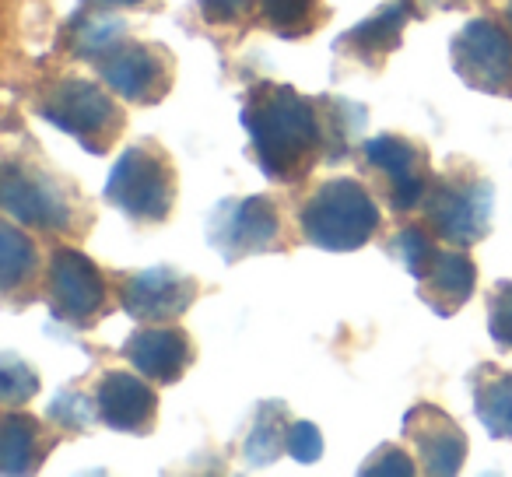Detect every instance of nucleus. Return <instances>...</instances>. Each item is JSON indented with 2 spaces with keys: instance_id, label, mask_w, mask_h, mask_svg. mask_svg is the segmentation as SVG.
<instances>
[{
  "instance_id": "nucleus-9",
  "label": "nucleus",
  "mask_w": 512,
  "mask_h": 477,
  "mask_svg": "<svg viewBox=\"0 0 512 477\" xmlns=\"http://www.w3.org/2000/svg\"><path fill=\"white\" fill-rule=\"evenodd\" d=\"M207 243L225 264L292 250V243L285 239V218H281L278 200L267 193L221 200L207 218Z\"/></svg>"
},
{
  "instance_id": "nucleus-15",
  "label": "nucleus",
  "mask_w": 512,
  "mask_h": 477,
  "mask_svg": "<svg viewBox=\"0 0 512 477\" xmlns=\"http://www.w3.org/2000/svg\"><path fill=\"white\" fill-rule=\"evenodd\" d=\"M404 439L414 446L421 470L432 477L460 474L463 460L470 453V442L463 435V428L439 404H428V400L414 404L404 414Z\"/></svg>"
},
{
  "instance_id": "nucleus-20",
  "label": "nucleus",
  "mask_w": 512,
  "mask_h": 477,
  "mask_svg": "<svg viewBox=\"0 0 512 477\" xmlns=\"http://www.w3.org/2000/svg\"><path fill=\"white\" fill-rule=\"evenodd\" d=\"M474 414L491 439H512V372L495 362H481L470 372Z\"/></svg>"
},
{
  "instance_id": "nucleus-11",
  "label": "nucleus",
  "mask_w": 512,
  "mask_h": 477,
  "mask_svg": "<svg viewBox=\"0 0 512 477\" xmlns=\"http://www.w3.org/2000/svg\"><path fill=\"white\" fill-rule=\"evenodd\" d=\"M449 64L474 92L512 99V29L495 18H470L449 43Z\"/></svg>"
},
{
  "instance_id": "nucleus-25",
  "label": "nucleus",
  "mask_w": 512,
  "mask_h": 477,
  "mask_svg": "<svg viewBox=\"0 0 512 477\" xmlns=\"http://www.w3.org/2000/svg\"><path fill=\"white\" fill-rule=\"evenodd\" d=\"M0 393H4V407H22L39 393L36 369L22 362L15 351H4L0 358Z\"/></svg>"
},
{
  "instance_id": "nucleus-1",
  "label": "nucleus",
  "mask_w": 512,
  "mask_h": 477,
  "mask_svg": "<svg viewBox=\"0 0 512 477\" xmlns=\"http://www.w3.org/2000/svg\"><path fill=\"white\" fill-rule=\"evenodd\" d=\"M369 123V109L341 95H302L281 81H256L242 102L249 158L271 183L295 186L320 162H344Z\"/></svg>"
},
{
  "instance_id": "nucleus-4",
  "label": "nucleus",
  "mask_w": 512,
  "mask_h": 477,
  "mask_svg": "<svg viewBox=\"0 0 512 477\" xmlns=\"http://www.w3.org/2000/svg\"><path fill=\"white\" fill-rule=\"evenodd\" d=\"M383 214L358 179H323L299 207L302 239L327 253H355L376 239Z\"/></svg>"
},
{
  "instance_id": "nucleus-32",
  "label": "nucleus",
  "mask_w": 512,
  "mask_h": 477,
  "mask_svg": "<svg viewBox=\"0 0 512 477\" xmlns=\"http://www.w3.org/2000/svg\"><path fill=\"white\" fill-rule=\"evenodd\" d=\"M449 4H474V0H449Z\"/></svg>"
},
{
  "instance_id": "nucleus-16",
  "label": "nucleus",
  "mask_w": 512,
  "mask_h": 477,
  "mask_svg": "<svg viewBox=\"0 0 512 477\" xmlns=\"http://www.w3.org/2000/svg\"><path fill=\"white\" fill-rule=\"evenodd\" d=\"M418 11V0H393L383 4L376 15H369L365 22H358L355 29H348L344 36L334 39V57L348 60V64L369 67L372 74H379L386 67V60L400 50L404 43L407 22H414Z\"/></svg>"
},
{
  "instance_id": "nucleus-3",
  "label": "nucleus",
  "mask_w": 512,
  "mask_h": 477,
  "mask_svg": "<svg viewBox=\"0 0 512 477\" xmlns=\"http://www.w3.org/2000/svg\"><path fill=\"white\" fill-rule=\"evenodd\" d=\"M386 253L404 264V271L418 281V299L435 316L449 320L470 302L477 288V264L460 246H439V235L421 221L407 225L386 243Z\"/></svg>"
},
{
  "instance_id": "nucleus-7",
  "label": "nucleus",
  "mask_w": 512,
  "mask_h": 477,
  "mask_svg": "<svg viewBox=\"0 0 512 477\" xmlns=\"http://www.w3.org/2000/svg\"><path fill=\"white\" fill-rule=\"evenodd\" d=\"M491 207H495L491 179H484L463 162L446 176H432V186L421 200L425 225L442 243L460 246V250H470L491 232Z\"/></svg>"
},
{
  "instance_id": "nucleus-13",
  "label": "nucleus",
  "mask_w": 512,
  "mask_h": 477,
  "mask_svg": "<svg viewBox=\"0 0 512 477\" xmlns=\"http://www.w3.org/2000/svg\"><path fill=\"white\" fill-rule=\"evenodd\" d=\"M116 299L137 323H176L197 302L200 281L169 264L113 274Z\"/></svg>"
},
{
  "instance_id": "nucleus-6",
  "label": "nucleus",
  "mask_w": 512,
  "mask_h": 477,
  "mask_svg": "<svg viewBox=\"0 0 512 477\" xmlns=\"http://www.w3.org/2000/svg\"><path fill=\"white\" fill-rule=\"evenodd\" d=\"M36 113L50 127L71 134L88 155H106L127 130V113L120 102L81 74H64L46 85L36 95Z\"/></svg>"
},
{
  "instance_id": "nucleus-28",
  "label": "nucleus",
  "mask_w": 512,
  "mask_h": 477,
  "mask_svg": "<svg viewBox=\"0 0 512 477\" xmlns=\"http://www.w3.org/2000/svg\"><path fill=\"white\" fill-rule=\"evenodd\" d=\"M358 470L369 474V477H390V474L411 477V474H418V467L411 463V456H407L400 446H393V442H383V446H379Z\"/></svg>"
},
{
  "instance_id": "nucleus-26",
  "label": "nucleus",
  "mask_w": 512,
  "mask_h": 477,
  "mask_svg": "<svg viewBox=\"0 0 512 477\" xmlns=\"http://www.w3.org/2000/svg\"><path fill=\"white\" fill-rule=\"evenodd\" d=\"M253 11H260V0H197V18L221 32L246 29Z\"/></svg>"
},
{
  "instance_id": "nucleus-23",
  "label": "nucleus",
  "mask_w": 512,
  "mask_h": 477,
  "mask_svg": "<svg viewBox=\"0 0 512 477\" xmlns=\"http://www.w3.org/2000/svg\"><path fill=\"white\" fill-rule=\"evenodd\" d=\"M327 18L330 11L323 0H260V25L288 43L313 36L327 25Z\"/></svg>"
},
{
  "instance_id": "nucleus-24",
  "label": "nucleus",
  "mask_w": 512,
  "mask_h": 477,
  "mask_svg": "<svg viewBox=\"0 0 512 477\" xmlns=\"http://www.w3.org/2000/svg\"><path fill=\"white\" fill-rule=\"evenodd\" d=\"M95 418H99V407H95V400H88V393H81L78 386H64L50 404V421L60 432H71V435L88 432V428L95 425Z\"/></svg>"
},
{
  "instance_id": "nucleus-19",
  "label": "nucleus",
  "mask_w": 512,
  "mask_h": 477,
  "mask_svg": "<svg viewBox=\"0 0 512 477\" xmlns=\"http://www.w3.org/2000/svg\"><path fill=\"white\" fill-rule=\"evenodd\" d=\"M0 281H4V302L11 309H22L36 302V278H39V253L36 243L15 225V218L0 225Z\"/></svg>"
},
{
  "instance_id": "nucleus-8",
  "label": "nucleus",
  "mask_w": 512,
  "mask_h": 477,
  "mask_svg": "<svg viewBox=\"0 0 512 477\" xmlns=\"http://www.w3.org/2000/svg\"><path fill=\"white\" fill-rule=\"evenodd\" d=\"M43 295L50 302V313L57 323L71 330H92L113 309V288L88 253L74 246H53L46 264Z\"/></svg>"
},
{
  "instance_id": "nucleus-29",
  "label": "nucleus",
  "mask_w": 512,
  "mask_h": 477,
  "mask_svg": "<svg viewBox=\"0 0 512 477\" xmlns=\"http://www.w3.org/2000/svg\"><path fill=\"white\" fill-rule=\"evenodd\" d=\"M288 456L295 463L323 460V435L313 421H292V428H288Z\"/></svg>"
},
{
  "instance_id": "nucleus-12",
  "label": "nucleus",
  "mask_w": 512,
  "mask_h": 477,
  "mask_svg": "<svg viewBox=\"0 0 512 477\" xmlns=\"http://www.w3.org/2000/svg\"><path fill=\"white\" fill-rule=\"evenodd\" d=\"M99 78L120 95L123 102L134 106H158L172 92L176 81V57L169 46L148 43V39L127 36L95 60Z\"/></svg>"
},
{
  "instance_id": "nucleus-2",
  "label": "nucleus",
  "mask_w": 512,
  "mask_h": 477,
  "mask_svg": "<svg viewBox=\"0 0 512 477\" xmlns=\"http://www.w3.org/2000/svg\"><path fill=\"white\" fill-rule=\"evenodd\" d=\"M0 204L22 228L46 235H81L92 228L95 211L74 179L53 172L39 158L8 151L0 169Z\"/></svg>"
},
{
  "instance_id": "nucleus-27",
  "label": "nucleus",
  "mask_w": 512,
  "mask_h": 477,
  "mask_svg": "<svg viewBox=\"0 0 512 477\" xmlns=\"http://www.w3.org/2000/svg\"><path fill=\"white\" fill-rule=\"evenodd\" d=\"M488 334L502 351H512V278L495 281L488 292Z\"/></svg>"
},
{
  "instance_id": "nucleus-5",
  "label": "nucleus",
  "mask_w": 512,
  "mask_h": 477,
  "mask_svg": "<svg viewBox=\"0 0 512 477\" xmlns=\"http://www.w3.org/2000/svg\"><path fill=\"white\" fill-rule=\"evenodd\" d=\"M176 193H179L176 162L151 137L130 144L116 158L113 172L106 179V204H113L123 218H130L134 225L144 228L165 225L172 218Z\"/></svg>"
},
{
  "instance_id": "nucleus-21",
  "label": "nucleus",
  "mask_w": 512,
  "mask_h": 477,
  "mask_svg": "<svg viewBox=\"0 0 512 477\" xmlns=\"http://www.w3.org/2000/svg\"><path fill=\"white\" fill-rule=\"evenodd\" d=\"M292 414H288V404L281 400H264L256 407L253 425L246 432V442H242V460L246 467H271L281 453H288V428H292Z\"/></svg>"
},
{
  "instance_id": "nucleus-22",
  "label": "nucleus",
  "mask_w": 512,
  "mask_h": 477,
  "mask_svg": "<svg viewBox=\"0 0 512 477\" xmlns=\"http://www.w3.org/2000/svg\"><path fill=\"white\" fill-rule=\"evenodd\" d=\"M127 36V22L113 11H81L67 22L64 29V46L74 60H85V64H95L102 53L113 50L120 39Z\"/></svg>"
},
{
  "instance_id": "nucleus-17",
  "label": "nucleus",
  "mask_w": 512,
  "mask_h": 477,
  "mask_svg": "<svg viewBox=\"0 0 512 477\" xmlns=\"http://www.w3.org/2000/svg\"><path fill=\"white\" fill-rule=\"evenodd\" d=\"M95 407L99 421L123 435H151L158 421V393L151 390V379L134 372L109 369L95 383Z\"/></svg>"
},
{
  "instance_id": "nucleus-10",
  "label": "nucleus",
  "mask_w": 512,
  "mask_h": 477,
  "mask_svg": "<svg viewBox=\"0 0 512 477\" xmlns=\"http://www.w3.org/2000/svg\"><path fill=\"white\" fill-rule=\"evenodd\" d=\"M362 169L376 179L386 207L407 214L421 207L432 186V158L428 148L404 134H376L362 144Z\"/></svg>"
},
{
  "instance_id": "nucleus-14",
  "label": "nucleus",
  "mask_w": 512,
  "mask_h": 477,
  "mask_svg": "<svg viewBox=\"0 0 512 477\" xmlns=\"http://www.w3.org/2000/svg\"><path fill=\"white\" fill-rule=\"evenodd\" d=\"M120 355L155 386H172L193 365L197 344H193L190 330L179 323H141L123 341Z\"/></svg>"
},
{
  "instance_id": "nucleus-30",
  "label": "nucleus",
  "mask_w": 512,
  "mask_h": 477,
  "mask_svg": "<svg viewBox=\"0 0 512 477\" xmlns=\"http://www.w3.org/2000/svg\"><path fill=\"white\" fill-rule=\"evenodd\" d=\"M85 8H102V11H144V8H158V0H85Z\"/></svg>"
},
{
  "instance_id": "nucleus-31",
  "label": "nucleus",
  "mask_w": 512,
  "mask_h": 477,
  "mask_svg": "<svg viewBox=\"0 0 512 477\" xmlns=\"http://www.w3.org/2000/svg\"><path fill=\"white\" fill-rule=\"evenodd\" d=\"M505 25L512 29V0H505Z\"/></svg>"
},
{
  "instance_id": "nucleus-18",
  "label": "nucleus",
  "mask_w": 512,
  "mask_h": 477,
  "mask_svg": "<svg viewBox=\"0 0 512 477\" xmlns=\"http://www.w3.org/2000/svg\"><path fill=\"white\" fill-rule=\"evenodd\" d=\"M57 442L60 435L46 432L36 414L8 407L0 421V470L4 474H36L46 456L57 449Z\"/></svg>"
}]
</instances>
